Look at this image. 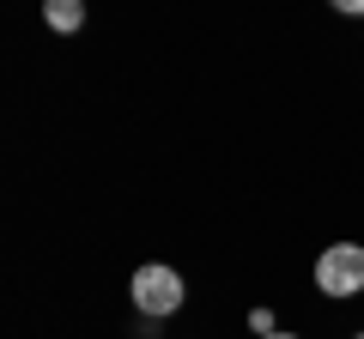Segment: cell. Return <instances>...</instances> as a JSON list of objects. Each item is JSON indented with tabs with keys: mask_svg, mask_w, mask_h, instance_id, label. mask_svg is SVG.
I'll list each match as a JSON object with an SVG mask.
<instances>
[{
	"mask_svg": "<svg viewBox=\"0 0 364 339\" xmlns=\"http://www.w3.org/2000/svg\"><path fill=\"white\" fill-rule=\"evenodd\" d=\"M261 339H298V333H261Z\"/></svg>",
	"mask_w": 364,
	"mask_h": 339,
	"instance_id": "5",
	"label": "cell"
},
{
	"mask_svg": "<svg viewBox=\"0 0 364 339\" xmlns=\"http://www.w3.org/2000/svg\"><path fill=\"white\" fill-rule=\"evenodd\" d=\"M358 339H364V333H358Z\"/></svg>",
	"mask_w": 364,
	"mask_h": 339,
	"instance_id": "6",
	"label": "cell"
},
{
	"mask_svg": "<svg viewBox=\"0 0 364 339\" xmlns=\"http://www.w3.org/2000/svg\"><path fill=\"white\" fill-rule=\"evenodd\" d=\"M43 18H49V30H79L85 25V0H43Z\"/></svg>",
	"mask_w": 364,
	"mask_h": 339,
	"instance_id": "3",
	"label": "cell"
},
{
	"mask_svg": "<svg viewBox=\"0 0 364 339\" xmlns=\"http://www.w3.org/2000/svg\"><path fill=\"white\" fill-rule=\"evenodd\" d=\"M316 285L328 291V297H358L364 291V243H334L316 261Z\"/></svg>",
	"mask_w": 364,
	"mask_h": 339,
	"instance_id": "2",
	"label": "cell"
},
{
	"mask_svg": "<svg viewBox=\"0 0 364 339\" xmlns=\"http://www.w3.org/2000/svg\"><path fill=\"white\" fill-rule=\"evenodd\" d=\"M334 13H352V18H364V0H334Z\"/></svg>",
	"mask_w": 364,
	"mask_h": 339,
	"instance_id": "4",
	"label": "cell"
},
{
	"mask_svg": "<svg viewBox=\"0 0 364 339\" xmlns=\"http://www.w3.org/2000/svg\"><path fill=\"white\" fill-rule=\"evenodd\" d=\"M134 309L140 315H152V321H164V315H176L182 309V297H188V285H182V273L176 267H164V261H146V267H134Z\"/></svg>",
	"mask_w": 364,
	"mask_h": 339,
	"instance_id": "1",
	"label": "cell"
}]
</instances>
